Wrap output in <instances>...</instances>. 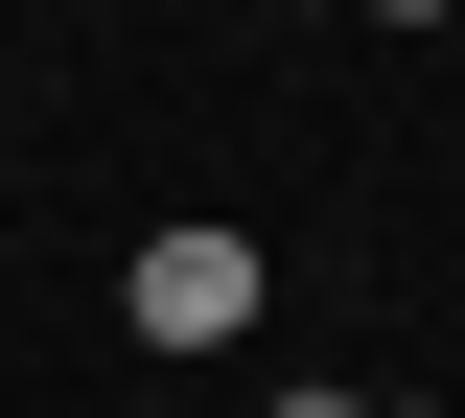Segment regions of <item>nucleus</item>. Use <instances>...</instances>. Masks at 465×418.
Here are the masks:
<instances>
[{
  "label": "nucleus",
  "mask_w": 465,
  "mask_h": 418,
  "mask_svg": "<svg viewBox=\"0 0 465 418\" xmlns=\"http://www.w3.org/2000/svg\"><path fill=\"white\" fill-rule=\"evenodd\" d=\"M256 233H210V209H186V233H140V349H232V326H256Z\"/></svg>",
  "instance_id": "obj_1"
},
{
  "label": "nucleus",
  "mask_w": 465,
  "mask_h": 418,
  "mask_svg": "<svg viewBox=\"0 0 465 418\" xmlns=\"http://www.w3.org/2000/svg\"><path fill=\"white\" fill-rule=\"evenodd\" d=\"M349 24H442V0H349Z\"/></svg>",
  "instance_id": "obj_3"
},
{
  "label": "nucleus",
  "mask_w": 465,
  "mask_h": 418,
  "mask_svg": "<svg viewBox=\"0 0 465 418\" xmlns=\"http://www.w3.org/2000/svg\"><path fill=\"white\" fill-rule=\"evenodd\" d=\"M256 418H372V395H326V372H302V395H256Z\"/></svg>",
  "instance_id": "obj_2"
}]
</instances>
